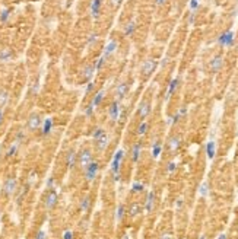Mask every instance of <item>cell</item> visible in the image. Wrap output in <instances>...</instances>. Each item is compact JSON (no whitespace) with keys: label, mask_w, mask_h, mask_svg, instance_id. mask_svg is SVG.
I'll return each instance as SVG.
<instances>
[{"label":"cell","mask_w":238,"mask_h":239,"mask_svg":"<svg viewBox=\"0 0 238 239\" xmlns=\"http://www.w3.org/2000/svg\"><path fill=\"white\" fill-rule=\"evenodd\" d=\"M41 124H43V118H41V115L38 112H32L28 117V120H26V128L29 131L38 130L40 127H41Z\"/></svg>","instance_id":"6da1fadb"},{"label":"cell","mask_w":238,"mask_h":239,"mask_svg":"<svg viewBox=\"0 0 238 239\" xmlns=\"http://www.w3.org/2000/svg\"><path fill=\"white\" fill-rule=\"evenodd\" d=\"M234 42H235V38H234V32L232 31H225V32H222L218 37V44L221 47H232Z\"/></svg>","instance_id":"7a4b0ae2"},{"label":"cell","mask_w":238,"mask_h":239,"mask_svg":"<svg viewBox=\"0 0 238 239\" xmlns=\"http://www.w3.org/2000/svg\"><path fill=\"white\" fill-rule=\"evenodd\" d=\"M158 67V61L156 60H153V59H148V60H145L143 63H142V67H140V71H142V75L145 76H151L155 71V69Z\"/></svg>","instance_id":"3957f363"},{"label":"cell","mask_w":238,"mask_h":239,"mask_svg":"<svg viewBox=\"0 0 238 239\" xmlns=\"http://www.w3.org/2000/svg\"><path fill=\"white\" fill-rule=\"evenodd\" d=\"M77 162H79V165H81L82 169H85L86 166H88V165L92 162V152H91L89 149H85V150H82L81 155H79V158H77Z\"/></svg>","instance_id":"277c9868"},{"label":"cell","mask_w":238,"mask_h":239,"mask_svg":"<svg viewBox=\"0 0 238 239\" xmlns=\"http://www.w3.org/2000/svg\"><path fill=\"white\" fill-rule=\"evenodd\" d=\"M117 47H119V42L115 41V39H110V41L107 42V45L104 47V51H102V57L104 59H110L111 55L114 54L115 51H117Z\"/></svg>","instance_id":"5b68a950"},{"label":"cell","mask_w":238,"mask_h":239,"mask_svg":"<svg viewBox=\"0 0 238 239\" xmlns=\"http://www.w3.org/2000/svg\"><path fill=\"white\" fill-rule=\"evenodd\" d=\"M129 89H130V85L127 82H121V83L117 85V88H115V99L117 101H121L126 98V95L129 93Z\"/></svg>","instance_id":"8992f818"},{"label":"cell","mask_w":238,"mask_h":239,"mask_svg":"<svg viewBox=\"0 0 238 239\" xmlns=\"http://www.w3.org/2000/svg\"><path fill=\"white\" fill-rule=\"evenodd\" d=\"M222 66H224V57H222L221 54L215 55V57L209 61V69H210L212 73H218V71L222 69Z\"/></svg>","instance_id":"52a82bcc"},{"label":"cell","mask_w":238,"mask_h":239,"mask_svg":"<svg viewBox=\"0 0 238 239\" xmlns=\"http://www.w3.org/2000/svg\"><path fill=\"white\" fill-rule=\"evenodd\" d=\"M16 178H8V179L4 181V184H3V193L6 194V195H12L15 191H16Z\"/></svg>","instance_id":"ba28073f"},{"label":"cell","mask_w":238,"mask_h":239,"mask_svg":"<svg viewBox=\"0 0 238 239\" xmlns=\"http://www.w3.org/2000/svg\"><path fill=\"white\" fill-rule=\"evenodd\" d=\"M102 2H104V0H92L89 3V12H91V16L94 18V19H98L99 15H101Z\"/></svg>","instance_id":"9c48e42d"},{"label":"cell","mask_w":238,"mask_h":239,"mask_svg":"<svg viewBox=\"0 0 238 239\" xmlns=\"http://www.w3.org/2000/svg\"><path fill=\"white\" fill-rule=\"evenodd\" d=\"M108 117H110L111 121H117L120 117V102L115 99L113 104L110 105V108H108Z\"/></svg>","instance_id":"30bf717a"},{"label":"cell","mask_w":238,"mask_h":239,"mask_svg":"<svg viewBox=\"0 0 238 239\" xmlns=\"http://www.w3.org/2000/svg\"><path fill=\"white\" fill-rule=\"evenodd\" d=\"M151 107H152V105H151L149 101H142L140 105H139V108H137V115H139L142 120H145V118L151 114Z\"/></svg>","instance_id":"8fae6325"},{"label":"cell","mask_w":238,"mask_h":239,"mask_svg":"<svg viewBox=\"0 0 238 239\" xmlns=\"http://www.w3.org/2000/svg\"><path fill=\"white\" fill-rule=\"evenodd\" d=\"M98 174V164L97 162H91L88 166L85 168V178L88 181H92Z\"/></svg>","instance_id":"7c38bea8"},{"label":"cell","mask_w":238,"mask_h":239,"mask_svg":"<svg viewBox=\"0 0 238 239\" xmlns=\"http://www.w3.org/2000/svg\"><path fill=\"white\" fill-rule=\"evenodd\" d=\"M41 133H43V136H48L53 131V127H54V121H53V118H45L43 121V124H41Z\"/></svg>","instance_id":"4fadbf2b"},{"label":"cell","mask_w":238,"mask_h":239,"mask_svg":"<svg viewBox=\"0 0 238 239\" xmlns=\"http://www.w3.org/2000/svg\"><path fill=\"white\" fill-rule=\"evenodd\" d=\"M97 140V149L98 150H104L107 146H108V134L107 133H104V134L101 136V137H98V138H95Z\"/></svg>","instance_id":"5bb4252c"},{"label":"cell","mask_w":238,"mask_h":239,"mask_svg":"<svg viewBox=\"0 0 238 239\" xmlns=\"http://www.w3.org/2000/svg\"><path fill=\"white\" fill-rule=\"evenodd\" d=\"M9 98H10V95H9L8 91L6 89H0V109H3L8 105Z\"/></svg>","instance_id":"9a60e30c"},{"label":"cell","mask_w":238,"mask_h":239,"mask_svg":"<svg viewBox=\"0 0 238 239\" xmlns=\"http://www.w3.org/2000/svg\"><path fill=\"white\" fill-rule=\"evenodd\" d=\"M56 201H57V194H56L54 191H50V194H48L47 198H45V207H47V209H53Z\"/></svg>","instance_id":"2e32d148"},{"label":"cell","mask_w":238,"mask_h":239,"mask_svg":"<svg viewBox=\"0 0 238 239\" xmlns=\"http://www.w3.org/2000/svg\"><path fill=\"white\" fill-rule=\"evenodd\" d=\"M180 86V77H175V79H172L170 82V86H168V92H167V96L170 98L172 93L177 91V88Z\"/></svg>","instance_id":"e0dca14e"},{"label":"cell","mask_w":238,"mask_h":239,"mask_svg":"<svg viewBox=\"0 0 238 239\" xmlns=\"http://www.w3.org/2000/svg\"><path fill=\"white\" fill-rule=\"evenodd\" d=\"M135 31H136V25H135V22H129L127 25L124 26L123 32H124V35H126V37H132V35L135 34Z\"/></svg>","instance_id":"ac0fdd59"},{"label":"cell","mask_w":238,"mask_h":239,"mask_svg":"<svg viewBox=\"0 0 238 239\" xmlns=\"http://www.w3.org/2000/svg\"><path fill=\"white\" fill-rule=\"evenodd\" d=\"M12 59V50L10 48H3L0 50V61H8Z\"/></svg>","instance_id":"d6986e66"},{"label":"cell","mask_w":238,"mask_h":239,"mask_svg":"<svg viewBox=\"0 0 238 239\" xmlns=\"http://www.w3.org/2000/svg\"><path fill=\"white\" fill-rule=\"evenodd\" d=\"M95 71H97V70H95L94 64H91V66H86L85 70H83V76H85V79H86V80L92 79V76H94Z\"/></svg>","instance_id":"ffe728a7"},{"label":"cell","mask_w":238,"mask_h":239,"mask_svg":"<svg viewBox=\"0 0 238 239\" xmlns=\"http://www.w3.org/2000/svg\"><path fill=\"white\" fill-rule=\"evenodd\" d=\"M104 95H105V92H104V91H99V92L95 93L94 99H92V105H94V107H98V105L102 102V99H104Z\"/></svg>","instance_id":"44dd1931"},{"label":"cell","mask_w":238,"mask_h":239,"mask_svg":"<svg viewBox=\"0 0 238 239\" xmlns=\"http://www.w3.org/2000/svg\"><path fill=\"white\" fill-rule=\"evenodd\" d=\"M140 149H142V146L137 143V144H135V146L132 147V158H133V160H137L139 159V155H140Z\"/></svg>","instance_id":"7402d4cb"},{"label":"cell","mask_w":238,"mask_h":239,"mask_svg":"<svg viewBox=\"0 0 238 239\" xmlns=\"http://www.w3.org/2000/svg\"><path fill=\"white\" fill-rule=\"evenodd\" d=\"M9 16H10V10L9 9H3L2 12H0V22L2 23H6L9 21Z\"/></svg>","instance_id":"603a6c76"},{"label":"cell","mask_w":238,"mask_h":239,"mask_svg":"<svg viewBox=\"0 0 238 239\" xmlns=\"http://www.w3.org/2000/svg\"><path fill=\"white\" fill-rule=\"evenodd\" d=\"M105 61H107V60H105V59H104V57H102V55H101V57H99V59H98L97 61H95V63H94L95 70H101V69L104 67V66H105Z\"/></svg>","instance_id":"cb8c5ba5"},{"label":"cell","mask_w":238,"mask_h":239,"mask_svg":"<svg viewBox=\"0 0 238 239\" xmlns=\"http://www.w3.org/2000/svg\"><path fill=\"white\" fill-rule=\"evenodd\" d=\"M77 159V156L75 155V152L70 150V153H69L67 156V165H69V168H73V165H75V160Z\"/></svg>","instance_id":"d4e9b609"},{"label":"cell","mask_w":238,"mask_h":239,"mask_svg":"<svg viewBox=\"0 0 238 239\" xmlns=\"http://www.w3.org/2000/svg\"><path fill=\"white\" fill-rule=\"evenodd\" d=\"M170 149L171 150H175L177 147L180 146V137H172V138H170Z\"/></svg>","instance_id":"484cf974"},{"label":"cell","mask_w":238,"mask_h":239,"mask_svg":"<svg viewBox=\"0 0 238 239\" xmlns=\"http://www.w3.org/2000/svg\"><path fill=\"white\" fill-rule=\"evenodd\" d=\"M206 152H208L209 158H213V155H215V143H213V142L208 143V146H206Z\"/></svg>","instance_id":"4316f807"},{"label":"cell","mask_w":238,"mask_h":239,"mask_svg":"<svg viewBox=\"0 0 238 239\" xmlns=\"http://www.w3.org/2000/svg\"><path fill=\"white\" fill-rule=\"evenodd\" d=\"M18 147H19V143L15 142L12 144V146L9 147V150H8V156H15L16 155V152H18Z\"/></svg>","instance_id":"83f0119b"},{"label":"cell","mask_w":238,"mask_h":239,"mask_svg":"<svg viewBox=\"0 0 238 239\" xmlns=\"http://www.w3.org/2000/svg\"><path fill=\"white\" fill-rule=\"evenodd\" d=\"M146 130H148V122L142 121L140 126H139V128H137V133H139V134H145V131Z\"/></svg>","instance_id":"f1b7e54d"},{"label":"cell","mask_w":238,"mask_h":239,"mask_svg":"<svg viewBox=\"0 0 238 239\" xmlns=\"http://www.w3.org/2000/svg\"><path fill=\"white\" fill-rule=\"evenodd\" d=\"M152 204H153V194H149L148 203H146V210H148V211L152 210Z\"/></svg>","instance_id":"f546056e"},{"label":"cell","mask_w":238,"mask_h":239,"mask_svg":"<svg viewBox=\"0 0 238 239\" xmlns=\"http://www.w3.org/2000/svg\"><path fill=\"white\" fill-rule=\"evenodd\" d=\"M199 8V0H190V9L191 10H197Z\"/></svg>","instance_id":"4dcf8cb0"},{"label":"cell","mask_w":238,"mask_h":239,"mask_svg":"<svg viewBox=\"0 0 238 239\" xmlns=\"http://www.w3.org/2000/svg\"><path fill=\"white\" fill-rule=\"evenodd\" d=\"M94 42H97V34H92V35H91V37H89V41H88V44H89V45H92Z\"/></svg>","instance_id":"1f68e13d"},{"label":"cell","mask_w":238,"mask_h":239,"mask_svg":"<svg viewBox=\"0 0 238 239\" xmlns=\"http://www.w3.org/2000/svg\"><path fill=\"white\" fill-rule=\"evenodd\" d=\"M64 239H73V236H72V232H66V233H64Z\"/></svg>","instance_id":"d6a6232c"},{"label":"cell","mask_w":238,"mask_h":239,"mask_svg":"<svg viewBox=\"0 0 238 239\" xmlns=\"http://www.w3.org/2000/svg\"><path fill=\"white\" fill-rule=\"evenodd\" d=\"M37 239H45V233L44 232H40L38 235H37Z\"/></svg>","instance_id":"836d02e7"},{"label":"cell","mask_w":238,"mask_h":239,"mask_svg":"<svg viewBox=\"0 0 238 239\" xmlns=\"http://www.w3.org/2000/svg\"><path fill=\"white\" fill-rule=\"evenodd\" d=\"M155 3L158 4V6H161V4H164V3H167V0H155Z\"/></svg>","instance_id":"e575fe53"},{"label":"cell","mask_w":238,"mask_h":239,"mask_svg":"<svg viewBox=\"0 0 238 239\" xmlns=\"http://www.w3.org/2000/svg\"><path fill=\"white\" fill-rule=\"evenodd\" d=\"M3 122V109H0V124Z\"/></svg>","instance_id":"d590c367"},{"label":"cell","mask_w":238,"mask_h":239,"mask_svg":"<svg viewBox=\"0 0 238 239\" xmlns=\"http://www.w3.org/2000/svg\"><path fill=\"white\" fill-rule=\"evenodd\" d=\"M162 239H172V238H171V235H164Z\"/></svg>","instance_id":"8d00e7d4"},{"label":"cell","mask_w":238,"mask_h":239,"mask_svg":"<svg viewBox=\"0 0 238 239\" xmlns=\"http://www.w3.org/2000/svg\"><path fill=\"white\" fill-rule=\"evenodd\" d=\"M219 239H225V236H224V235H222V238H219Z\"/></svg>","instance_id":"74e56055"}]
</instances>
